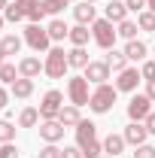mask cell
Returning a JSON list of instances; mask_svg holds the SVG:
<instances>
[{"label": "cell", "instance_id": "obj_1", "mask_svg": "<svg viewBox=\"0 0 155 158\" xmlns=\"http://www.w3.org/2000/svg\"><path fill=\"white\" fill-rule=\"evenodd\" d=\"M116 98H119V88H116V85H110V82L94 85V88H91V98H88V110H91L94 116H103V113L113 110Z\"/></svg>", "mask_w": 155, "mask_h": 158}, {"label": "cell", "instance_id": "obj_2", "mask_svg": "<svg viewBox=\"0 0 155 158\" xmlns=\"http://www.w3.org/2000/svg\"><path fill=\"white\" fill-rule=\"evenodd\" d=\"M67 70H70V64H67V52H64V46H52V49L43 55V76L64 79V76H67Z\"/></svg>", "mask_w": 155, "mask_h": 158}, {"label": "cell", "instance_id": "obj_3", "mask_svg": "<svg viewBox=\"0 0 155 158\" xmlns=\"http://www.w3.org/2000/svg\"><path fill=\"white\" fill-rule=\"evenodd\" d=\"M21 37H24V46L34 52V55H46L55 43H52V37H49V31L43 27V24H27L24 31H21Z\"/></svg>", "mask_w": 155, "mask_h": 158}, {"label": "cell", "instance_id": "obj_4", "mask_svg": "<svg viewBox=\"0 0 155 158\" xmlns=\"http://www.w3.org/2000/svg\"><path fill=\"white\" fill-rule=\"evenodd\" d=\"M91 40H94V46H100L103 52H110V49H116V24L110 19H94V24H91Z\"/></svg>", "mask_w": 155, "mask_h": 158}, {"label": "cell", "instance_id": "obj_5", "mask_svg": "<svg viewBox=\"0 0 155 158\" xmlns=\"http://www.w3.org/2000/svg\"><path fill=\"white\" fill-rule=\"evenodd\" d=\"M88 85H91V82L82 76V73H79V76H70L67 79V100H70L73 106H79V110L88 106V98H91V88H88Z\"/></svg>", "mask_w": 155, "mask_h": 158}, {"label": "cell", "instance_id": "obj_6", "mask_svg": "<svg viewBox=\"0 0 155 158\" xmlns=\"http://www.w3.org/2000/svg\"><path fill=\"white\" fill-rule=\"evenodd\" d=\"M61 106H64V91L49 88V91L43 94V100H40V116L43 118H58Z\"/></svg>", "mask_w": 155, "mask_h": 158}, {"label": "cell", "instance_id": "obj_7", "mask_svg": "<svg viewBox=\"0 0 155 158\" xmlns=\"http://www.w3.org/2000/svg\"><path fill=\"white\" fill-rule=\"evenodd\" d=\"M149 113H152V100L146 98V94H134V98L128 100V118L131 122H146Z\"/></svg>", "mask_w": 155, "mask_h": 158}, {"label": "cell", "instance_id": "obj_8", "mask_svg": "<svg viewBox=\"0 0 155 158\" xmlns=\"http://www.w3.org/2000/svg\"><path fill=\"white\" fill-rule=\"evenodd\" d=\"M64 131H67V128L61 125L58 118H43V122H40V140H43V143H61V140H64Z\"/></svg>", "mask_w": 155, "mask_h": 158}, {"label": "cell", "instance_id": "obj_9", "mask_svg": "<svg viewBox=\"0 0 155 158\" xmlns=\"http://www.w3.org/2000/svg\"><path fill=\"white\" fill-rule=\"evenodd\" d=\"M140 82H143L140 67H128V70L116 73V82H113V85H116L119 91H128V94H131V91H137V85H140Z\"/></svg>", "mask_w": 155, "mask_h": 158}, {"label": "cell", "instance_id": "obj_10", "mask_svg": "<svg viewBox=\"0 0 155 158\" xmlns=\"http://www.w3.org/2000/svg\"><path fill=\"white\" fill-rule=\"evenodd\" d=\"M122 137H125L128 146H143V143H149V131H146L143 122H128L125 131H122Z\"/></svg>", "mask_w": 155, "mask_h": 158}, {"label": "cell", "instance_id": "obj_11", "mask_svg": "<svg viewBox=\"0 0 155 158\" xmlns=\"http://www.w3.org/2000/svg\"><path fill=\"white\" fill-rule=\"evenodd\" d=\"M110 73H113V70H110V64H107V61H91V64L82 70V76L88 79L91 85H103V82L110 79Z\"/></svg>", "mask_w": 155, "mask_h": 158}, {"label": "cell", "instance_id": "obj_12", "mask_svg": "<svg viewBox=\"0 0 155 158\" xmlns=\"http://www.w3.org/2000/svg\"><path fill=\"white\" fill-rule=\"evenodd\" d=\"M19 73L24 79H37L40 73H43V58H37V55H24V58H19Z\"/></svg>", "mask_w": 155, "mask_h": 158}, {"label": "cell", "instance_id": "obj_13", "mask_svg": "<svg viewBox=\"0 0 155 158\" xmlns=\"http://www.w3.org/2000/svg\"><path fill=\"white\" fill-rule=\"evenodd\" d=\"M73 134H76V146L82 149L85 143H91V140H97V125L94 122H88V118H82L76 128H73Z\"/></svg>", "mask_w": 155, "mask_h": 158}, {"label": "cell", "instance_id": "obj_14", "mask_svg": "<svg viewBox=\"0 0 155 158\" xmlns=\"http://www.w3.org/2000/svg\"><path fill=\"white\" fill-rule=\"evenodd\" d=\"M128 61H134V64H143V61L149 58V46L143 43V40H131V43H125V49H122Z\"/></svg>", "mask_w": 155, "mask_h": 158}, {"label": "cell", "instance_id": "obj_15", "mask_svg": "<svg viewBox=\"0 0 155 158\" xmlns=\"http://www.w3.org/2000/svg\"><path fill=\"white\" fill-rule=\"evenodd\" d=\"M73 19H76V24H94L97 19V9H94V3H85V0H79L76 6H73Z\"/></svg>", "mask_w": 155, "mask_h": 158}, {"label": "cell", "instance_id": "obj_16", "mask_svg": "<svg viewBox=\"0 0 155 158\" xmlns=\"http://www.w3.org/2000/svg\"><path fill=\"white\" fill-rule=\"evenodd\" d=\"M67 64H70V70H85V67L91 64L85 46H70V49H67Z\"/></svg>", "mask_w": 155, "mask_h": 158}, {"label": "cell", "instance_id": "obj_17", "mask_svg": "<svg viewBox=\"0 0 155 158\" xmlns=\"http://www.w3.org/2000/svg\"><path fill=\"white\" fill-rule=\"evenodd\" d=\"M100 143H103V155H113V158H119L125 149H128V143H125L122 134H107Z\"/></svg>", "mask_w": 155, "mask_h": 158}, {"label": "cell", "instance_id": "obj_18", "mask_svg": "<svg viewBox=\"0 0 155 158\" xmlns=\"http://www.w3.org/2000/svg\"><path fill=\"white\" fill-rule=\"evenodd\" d=\"M103 19H110L113 24L128 19V6H125V0H110L107 6H103Z\"/></svg>", "mask_w": 155, "mask_h": 158}, {"label": "cell", "instance_id": "obj_19", "mask_svg": "<svg viewBox=\"0 0 155 158\" xmlns=\"http://www.w3.org/2000/svg\"><path fill=\"white\" fill-rule=\"evenodd\" d=\"M34 88H37L34 79H24V76H19L12 85H9V91H12V98H15V100H27L31 94H34Z\"/></svg>", "mask_w": 155, "mask_h": 158}, {"label": "cell", "instance_id": "obj_20", "mask_svg": "<svg viewBox=\"0 0 155 158\" xmlns=\"http://www.w3.org/2000/svg\"><path fill=\"white\" fill-rule=\"evenodd\" d=\"M46 31H49V37H52V43L58 46V43H64V40L70 37V27H67V21L64 19H52L49 24H46Z\"/></svg>", "mask_w": 155, "mask_h": 158}, {"label": "cell", "instance_id": "obj_21", "mask_svg": "<svg viewBox=\"0 0 155 158\" xmlns=\"http://www.w3.org/2000/svg\"><path fill=\"white\" fill-rule=\"evenodd\" d=\"M58 122L64 125V128H76L79 122H82V113H79V106H73V103H64L58 113Z\"/></svg>", "mask_w": 155, "mask_h": 158}, {"label": "cell", "instance_id": "obj_22", "mask_svg": "<svg viewBox=\"0 0 155 158\" xmlns=\"http://www.w3.org/2000/svg\"><path fill=\"white\" fill-rule=\"evenodd\" d=\"M107 64H110V70H113V73H122V70H128V67H131V61H128V55H125L122 49H110Z\"/></svg>", "mask_w": 155, "mask_h": 158}, {"label": "cell", "instance_id": "obj_23", "mask_svg": "<svg viewBox=\"0 0 155 158\" xmlns=\"http://www.w3.org/2000/svg\"><path fill=\"white\" fill-rule=\"evenodd\" d=\"M43 116H40V106H24L19 113V128H37Z\"/></svg>", "mask_w": 155, "mask_h": 158}, {"label": "cell", "instance_id": "obj_24", "mask_svg": "<svg viewBox=\"0 0 155 158\" xmlns=\"http://www.w3.org/2000/svg\"><path fill=\"white\" fill-rule=\"evenodd\" d=\"M67 40H70V46H88V40H91V27H88V24H73Z\"/></svg>", "mask_w": 155, "mask_h": 158}, {"label": "cell", "instance_id": "obj_25", "mask_svg": "<svg viewBox=\"0 0 155 158\" xmlns=\"http://www.w3.org/2000/svg\"><path fill=\"white\" fill-rule=\"evenodd\" d=\"M21 46H24V37H19V34H6V37L0 40V49L6 52V58H9V55H19Z\"/></svg>", "mask_w": 155, "mask_h": 158}, {"label": "cell", "instance_id": "obj_26", "mask_svg": "<svg viewBox=\"0 0 155 158\" xmlns=\"http://www.w3.org/2000/svg\"><path fill=\"white\" fill-rule=\"evenodd\" d=\"M137 31H140V24H137L134 19H125V21H119V24H116V34L125 40V43L137 40Z\"/></svg>", "mask_w": 155, "mask_h": 158}, {"label": "cell", "instance_id": "obj_27", "mask_svg": "<svg viewBox=\"0 0 155 158\" xmlns=\"http://www.w3.org/2000/svg\"><path fill=\"white\" fill-rule=\"evenodd\" d=\"M19 76H21V73H19V64L6 61V64L0 67V85H6V88H9V85H12V82H15Z\"/></svg>", "mask_w": 155, "mask_h": 158}, {"label": "cell", "instance_id": "obj_28", "mask_svg": "<svg viewBox=\"0 0 155 158\" xmlns=\"http://www.w3.org/2000/svg\"><path fill=\"white\" fill-rule=\"evenodd\" d=\"M137 24H140V31L155 34V12H152V9H143V12L137 15Z\"/></svg>", "mask_w": 155, "mask_h": 158}, {"label": "cell", "instance_id": "obj_29", "mask_svg": "<svg viewBox=\"0 0 155 158\" xmlns=\"http://www.w3.org/2000/svg\"><path fill=\"white\" fill-rule=\"evenodd\" d=\"M0 143H15V125L9 118H0Z\"/></svg>", "mask_w": 155, "mask_h": 158}, {"label": "cell", "instance_id": "obj_30", "mask_svg": "<svg viewBox=\"0 0 155 158\" xmlns=\"http://www.w3.org/2000/svg\"><path fill=\"white\" fill-rule=\"evenodd\" d=\"M43 6H46V12H49L52 19H58L61 12L70 6V0H43Z\"/></svg>", "mask_w": 155, "mask_h": 158}, {"label": "cell", "instance_id": "obj_31", "mask_svg": "<svg viewBox=\"0 0 155 158\" xmlns=\"http://www.w3.org/2000/svg\"><path fill=\"white\" fill-rule=\"evenodd\" d=\"M82 155H85V158H100V155H103V143H100V140L85 143V146H82Z\"/></svg>", "mask_w": 155, "mask_h": 158}, {"label": "cell", "instance_id": "obj_32", "mask_svg": "<svg viewBox=\"0 0 155 158\" xmlns=\"http://www.w3.org/2000/svg\"><path fill=\"white\" fill-rule=\"evenodd\" d=\"M3 19H6V21H12V24H19V21L24 19V12H21V9L15 6V3H9V6L3 9Z\"/></svg>", "mask_w": 155, "mask_h": 158}, {"label": "cell", "instance_id": "obj_33", "mask_svg": "<svg viewBox=\"0 0 155 158\" xmlns=\"http://www.w3.org/2000/svg\"><path fill=\"white\" fill-rule=\"evenodd\" d=\"M46 15H49V12H46V6H43V0H40L37 6L31 9V15H27V21H31V24H40V21L46 19Z\"/></svg>", "mask_w": 155, "mask_h": 158}, {"label": "cell", "instance_id": "obj_34", "mask_svg": "<svg viewBox=\"0 0 155 158\" xmlns=\"http://www.w3.org/2000/svg\"><path fill=\"white\" fill-rule=\"evenodd\" d=\"M140 76H143V82H149V79H155V58L149 61H143V64H140Z\"/></svg>", "mask_w": 155, "mask_h": 158}, {"label": "cell", "instance_id": "obj_35", "mask_svg": "<svg viewBox=\"0 0 155 158\" xmlns=\"http://www.w3.org/2000/svg\"><path fill=\"white\" fill-rule=\"evenodd\" d=\"M37 158H61V149H58V143H46L43 149L37 152Z\"/></svg>", "mask_w": 155, "mask_h": 158}, {"label": "cell", "instance_id": "obj_36", "mask_svg": "<svg viewBox=\"0 0 155 158\" xmlns=\"http://www.w3.org/2000/svg\"><path fill=\"white\" fill-rule=\"evenodd\" d=\"M0 158H21L15 143H0Z\"/></svg>", "mask_w": 155, "mask_h": 158}, {"label": "cell", "instance_id": "obj_37", "mask_svg": "<svg viewBox=\"0 0 155 158\" xmlns=\"http://www.w3.org/2000/svg\"><path fill=\"white\" fill-rule=\"evenodd\" d=\"M134 158H155V146H152V143L134 146Z\"/></svg>", "mask_w": 155, "mask_h": 158}, {"label": "cell", "instance_id": "obj_38", "mask_svg": "<svg viewBox=\"0 0 155 158\" xmlns=\"http://www.w3.org/2000/svg\"><path fill=\"white\" fill-rule=\"evenodd\" d=\"M61 158H85V155H82V149L73 143V146H64L61 149Z\"/></svg>", "mask_w": 155, "mask_h": 158}, {"label": "cell", "instance_id": "obj_39", "mask_svg": "<svg viewBox=\"0 0 155 158\" xmlns=\"http://www.w3.org/2000/svg\"><path fill=\"white\" fill-rule=\"evenodd\" d=\"M40 0H15V6H19L21 12H24V19H27V15H31V9H34V6H37Z\"/></svg>", "mask_w": 155, "mask_h": 158}, {"label": "cell", "instance_id": "obj_40", "mask_svg": "<svg viewBox=\"0 0 155 158\" xmlns=\"http://www.w3.org/2000/svg\"><path fill=\"white\" fill-rule=\"evenodd\" d=\"M125 6H128V12H137V15H140V12L146 9V0H125Z\"/></svg>", "mask_w": 155, "mask_h": 158}, {"label": "cell", "instance_id": "obj_41", "mask_svg": "<svg viewBox=\"0 0 155 158\" xmlns=\"http://www.w3.org/2000/svg\"><path fill=\"white\" fill-rule=\"evenodd\" d=\"M143 125H146V131H149V137H155V110L149 113V116H146V122H143Z\"/></svg>", "mask_w": 155, "mask_h": 158}, {"label": "cell", "instance_id": "obj_42", "mask_svg": "<svg viewBox=\"0 0 155 158\" xmlns=\"http://www.w3.org/2000/svg\"><path fill=\"white\" fill-rule=\"evenodd\" d=\"M9 98H12V91H9L6 85H0V110H3V106L9 103Z\"/></svg>", "mask_w": 155, "mask_h": 158}, {"label": "cell", "instance_id": "obj_43", "mask_svg": "<svg viewBox=\"0 0 155 158\" xmlns=\"http://www.w3.org/2000/svg\"><path fill=\"white\" fill-rule=\"evenodd\" d=\"M143 94H146V98L155 103V79H149V82H146V91H143Z\"/></svg>", "mask_w": 155, "mask_h": 158}, {"label": "cell", "instance_id": "obj_44", "mask_svg": "<svg viewBox=\"0 0 155 158\" xmlns=\"http://www.w3.org/2000/svg\"><path fill=\"white\" fill-rule=\"evenodd\" d=\"M3 64H6V52L0 49V67H3Z\"/></svg>", "mask_w": 155, "mask_h": 158}, {"label": "cell", "instance_id": "obj_45", "mask_svg": "<svg viewBox=\"0 0 155 158\" xmlns=\"http://www.w3.org/2000/svg\"><path fill=\"white\" fill-rule=\"evenodd\" d=\"M146 9H152V12H155V0H146Z\"/></svg>", "mask_w": 155, "mask_h": 158}, {"label": "cell", "instance_id": "obj_46", "mask_svg": "<svg viewBox=\"0 0 155 158\" xmlns=\"http://www.w3.org/2000/svg\"><path fill=\"white\" fill-rule=\"evenodd\" d=\"M6 6H9V0H0V12H3V9H6Z\"/></svg>", "mask_w": 155, "mask_h": 158}, {"label": "cell", "instance_id": "obj_47", "mask_svg": "<svg viewBox=\"0 0 155 158\" xmlns=\"http://www.w3.org/2000/svg\"><path fill=\"white\" fill-rule=\"evenodd\" d=\"M3 24H6V19H3V12H0V31H3Z\"/></svg>", "mask_w": 155, "mask_h": 158}, {"label": "cell", "instance_id": "obj_48", "mask_svg": "<svg viewBox=\"0 0 155 158\" xmlns=\"http://www.w3.org/2000/svg\"><path fill=\"white\" fill-rule=\"evenodd\" d=\"M85 3H97V0H85Z\"/></svg>", "mask_w": 155, "mask_h": 158}, {"label": "cell", "instance_id": "obj_49", "mask_svg": "<svg viewBox=\"0 0 155 158\" xmlns=\"http://www.w3.org/2000/svg\"><path fill=\"white\" fill-rule=\"evenodd\" d=\"M100 158H113V155H100Z\"/></svg>", "mask_w": 155, "mask_h": 158}]
</instances>
